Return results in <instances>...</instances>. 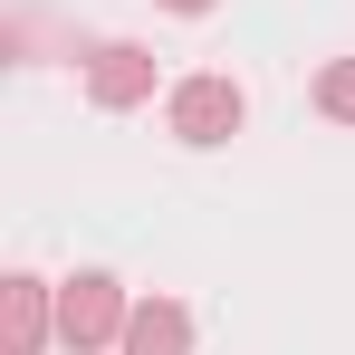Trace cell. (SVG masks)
I'll return each instance as SVG.
<instances>
[{
  "instance_id": "obj_1",
  "label": "cell",
  "mask_w": 355,
  "mask_h": 355,
  "mask_svg": "<svg viewBox=\"0 0 355 355\" xmlns=\"http://www.w3.org/2000/svg\"><path fill=\"white\" fill-rule=\"evenodd\" d=\"M125 317H135V307H125V288L106 279V269H87V279L58 288V336L77 355H87V346H125Z\"/></svg>"
},
{
  "instance_id": "obj_2",
  "label": "cell",
  "mask_w": 355,
  "mask_h": 355,
  "mask_svg": "<svg viewBox=\"0 0 355 355\" xmlns=\"http://www.w3.org/2000/svg\"><path fill=\"white\" fill-rule=\"evenodd\" d=\"M240 116H250V106H240L231 77H182V87H173V135H182V144H231Z\"/></svg>"
},
{
  "instance_id": "obj_3",
  "label": "cell",
  "mask_w": 355,
  "mask_h": 355,
  "mask_svg": "<svg viewBox=\"0 0 355 355\" xmlns=\"http://www.w3.org/2000/svg\"><path fill=\"white\" fill-rule=\"evenodd\" d=\"M87 96H96V106H144V96H154V49L106 39V49H96V67H87Z\"/></svg>"
},
{
  "instance_id": "obj_4",
  "label": "cell",
  "mask_w": 355,
  "mask_h": 355,
  "mask_svg": "<svg viewBox=\"0 0 355 355\" xmlns=\"http://www.w3.org/2000/svg\"><path fill=\"white\" fill-rule=\"evenodd\" d=\"M39 346H49V288L10 279L0 288V355H39Z\"/></svg>"
},
{
  "instance_id": "obj_5",
  "label": "cell",
  "mask_w": 355,
  "mask_h": 355,
  "mask_svg": "<svg viewBox=\"0 0 355 355\" xmlns=\"http://www.w3.org/2000/svg\"><path fill=\"white\" fill-rule=\"evenodd\" d=\"M125 355H192V317H182L173 297H144L125 317Z\"/></svg>"
},
{
  "instance_id": "obj_6",
  "label": "cell",
  "mask_w": 355,
  "mask_h": 355,
  "mask_svg": "<svg viewBox=\"0 0 355 355\" xmlns=\"http://www.w3.org/2000/svg\"><path fill=\"white\" fill-rule=\"evenodd\" d=\"M317 106H327L336 125H355V58H336L327 77H317Z\"/></svg>"
},
{
  "instance_id": "obj_7",
  "label": "cell",
  "mask_w": 355,
  "mask_h": 355,
  "mask_svg": "<svg viewBox=\"0 0 355 355\" xmlns=\"http://www.w3.org/2000/svg\"><path fill=\"white\" fill-rule=\"evenodd\" d=\"M164 10H211V0H164Z\"/></svg>"
}]
</instances>
